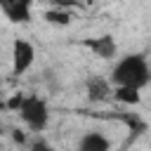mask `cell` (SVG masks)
I'll use <instances>...</instances> for the list:
<instances>
[{"label":"cell","instance_id":"52a82bcc","mask_svg":"<svg viewBox=\"0 0 151 151\" xmlns=\"http://www.w3.org/2000/svg\"><path fill=\"white\" fill-rule=\"evenodd\" d=\"M76 151H111V139L106 134H101V132L90 130L78 139Z\"/></svg>","mask_w":151,"mask_h":151},{"label":"cell","instance_id":"8fae6325","mask_svg":"<svg viewBox=\"0 0 151 151\" xmlns=\"http://www.w3.org/2000/svg\"><path fill=\"white\" fill-rule=\"evenodd\" d=\"M28 151H57L47 139H42V137H35L33 142H31V146H28Z\"/></svg>","mask_w":151,"mask_h":151},{"label":"cell","instance_id":"8992f818","mask_svg":"<svg viewBox=\"0 0 151 151\" xmlns=\"http://www.w3.org/2000/svg\"><path fill=\"white\" fill-rule=\"evenodd\" d=\"M111 97H113V85H111L109 78H97L94 76V78L87 80V99L90 101L99 104V101H106Z\"/></svg>","mask_w":151,"mask_h":151},{"label":"cell","instance_id":"7c38bea8","mask_svg":"<svg viewBox=\"0 0 151 151\" xmlns=\"http://www.w3.org/2000/svg\"><path fill=\"white\" fill-rule=\"evenodd\" d=\"M24 99H26V94H24V92H14V94L7 99V111H19V109H21V104H24Z\"/></svg>","mask_w":151,"mask_h":151},{"label":"cell","instance_id":"9a60e30c","mask_svg":"<svg viewBox=\"0 0 151 151\" xmlns=\"http://www.w3.org/2000/svg\"><path fill=\"white\" fill-rule=\"evenodd\" d=\"M0 111H7V99L0 97Z\"/></svg>","mask_w":151,"mask_h":151},{"label":"cell","instance_id":"6da1fadb","mask_svg":"<svg viewBox=\"0 0 151 151\" xmlns=\"http://www.w3.org/2000/svg\"><path fill=\"white\" fill-rule=\"evenodd\" d=\"M111 85H130V87H146L151 83V66L144 54H127L116 61L111 76Z\"/></svg>","mask_w":151,"mask_h":151},{"label":"cell","instance_id":"30bf717a","mask_svg":"<svg viewBox=\"0 0 151 151\" xmlns=\"http://www.w3.org/2000/svg\"><path fill=\"white\" fill-rule=\"evenodd\" d=\"M42 19L52 26H68L71 24V12L68 9H61V7H52V9H45L42 12Z\"/></svg>","mask_w":151,"mask_h":151},{"label":"cell","instance_id":"4fadbf2b","mask_svg":"<svg viewBox=\"0 0 151 151\" xmlns=\"http://www.w3.org/2000/svg\"><path fill=\"white\" fill-rule=\"evenodd\" d=\"M54 7H61V9H68V7H80L78 0H52Z\"/></svg>","mask_w":151,"mask_h":151},{"label":"cell","instance_id":"7a4b0ae2","mask_svg":"<svg viewBox=\"0 0 151 151\" xmlns=\"http://www.w3.org/2000/svg\"><path fill=\"white\" fill-rule=\"evenodd\" d=\"M19 118L24 120V125L33 132H42L50 123V109H47V101L38 94H26L21 109L17 111Z\"/></svg>","mask_w":151,"mask_h":151},{"label":"cell","instance_id":"5bb4252c","mask_svg":"<svg viewBox=\"0 0 151 151\" xmlns=\"http://www.w3.org/2000/svg\"><path fill=\"white\" fill-rule=\"evenodd\" d=\"M12 139H14L17 144H26V134H24L21 130H12Z\"/></svg>","mask_w":151,"mask_h":151},{"label":"cell","instance_id":"9c48e42d","mask_svg":"<svg viewBox=\"0 0 151 151\" xmlns=\"http://www.w3.org/2000/svg\"><path fill=\"white\" fill-rule=\"evenodd\" d=\"M142 90L130 87V85H113V99L123 106H137L142 101Z\"/></svg>","mask_w":151,"mask_h":151},{"label":"cell","instance_id":"ba28073f","mask_svg":"<svg viewBox=\"0 0 151 151\" xmlns=\"http://www.w3.org/2000/svg\"><path fill=\"white\" fill-rule=\"evenodd\" d=\"M113 118H116V120H120V123L130 130V134H132V137H139V134H144V132L149 130L146 120H144V118H139L137 113H125V111H118V113H113Z\"/></svg>","mask_w":151,"mask_h":151},{"label":"cell","instance_id":"5b68a950","mask_svg":"<svg viewBox=\"0 0 151 151\" xmlns=\"http://www.w3.org/2000/svg\"><path fill=\"white\" fill-rule=\"evenodd\" d=\"M83 47H87L94 57L99 59H113L118 54V45L113 40V35H97V38H85L80 40Z\"/></svg>","mask_w":151,"mask_h":151},{"label":"cell","instance_id":"3957f363","mask_svg":"<svg viewBox=\"0 0 151 151\" xmlns=\"http://www.w3.org/2000/svg\"><path fill=\"white\" fill-rule=\"evenodd\" d=\"M35 61V47L33 42L24 40V38H17L12 42V73L14 76H21L26 73Z\"/></svg>","mask_w":151,"mask_h":151},{"label":"cell","instance_id":"277c9868","mask_svg":"<svg viewBox=\"0 0 151 151\" xmlns=\"http://www.w3.org/2000/svg\"><path fill=\"white\" fill-rule=\"evenodd\" d=\"M33 2L35 0H0V9L12 24H28Z\"/></svg>","mask_w":151,"mask_h":151}]
</instances>
